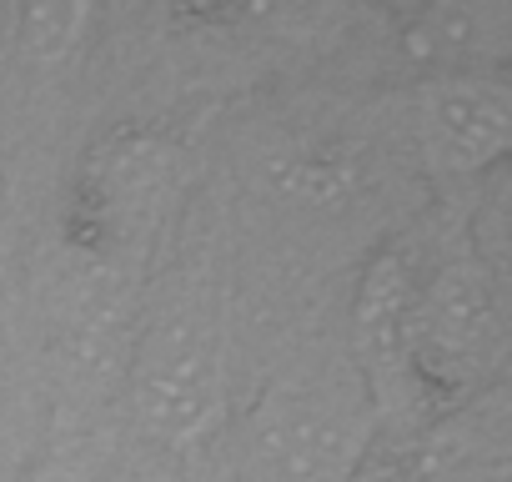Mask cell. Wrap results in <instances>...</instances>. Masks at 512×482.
<instances>
[{
    "instance_id": "6",
    "label": "cell",
    "mask_w": 512,
    "mask_h": 482,
    "mask_svg": "<svg viewBox=\"0 0 512 482\" xmlns=\"http://www.w3.org/2000/svg\"><path fill=\"white\" fill-rule=\"evenodd\" d=\"M91 21V6H51V11H26L21 16V46L36 61H61L81 41Z\"/></svg>"
},
{
    "instance_id": "4",
    "label": "cell",
    "mask_w": 512,
    "mask_h": 482,
    "mask_svg": "<svg viewBox=\"0 0 512 482\" xmlns=\"http://www.w3.org/2000/svg\"><path fill=\"white\" fill-rule=\"evenodd\" d=\"M417 252L377 247L357 277L352 297V372L372 417V442H412L442 412L427 397L412 357V302H417Z\"/></svg>"
},
{
    "instance_id": "1",
    "label": "cell",
    "mask_w": 512,
    "mask_h": 482,
    "mask_svg": "<svg viewBox=\"0 0 512 482\" xmlns=\"http://www.w3.org/2000/svg\"><path fill=\"white\" fill-rule=\"evenodd\" d=\"M412 357L437 412H457L467 402L497 397L507 332L497 307V267L482 257L477 236H457L417 272L412 302Z\"/></svg>"
},
{
    "instance_id": "3",
    "label": "cell",
    "mask_w": 512,
    "mask_h": 482,
    "mask_svg": "<svg viewBox=\"0 0 512 482\" xmlns=\"http://www.w3.org/2000/svg\"><path fill=\"white\" fill-rule=\"evenodd\" d=\"M367 447L362 392L332 377H282L241 422V482H347Z\"/></svg>"
},
{
    "instance_id": "5",
    "label": "cell",
    "mask_w": 512,
    "mask_h": 482,
    "mask_svg": "<svg viewBox=\"0 0 512 482\" xmlns=\"http://www.w3.org/2000/svg\"><path fill=\"white\" fill-rule=\"evenodd\" d=\"M422 156L447 181H482L507 161V91L497 76L437 71L417 91Z\"/></svg>"
},
{
    "instance_id": "7",
    "label": "cell",
    "mask_w": 512,
    "mask_h": 482,
    "mask_svg": "<svg viewBox=\"0 0 512 482\" xmlns=\"http://www.w3.org/2000/svg\"><path fill=\"white\" fill-rule=\"evenodd\" d=\"M347 482H432V477L417 467V457H412L407 447L372 442V447L362 452V462L352 467V477H347Z\"/></svg>"
},
{
    "instance_id": "2",
    "label": "cell",
    "mask_w": 512,
    "mask_h": 482,
    "mask_svg": "<svg viewBox=\"0 0 512 482\" xmlns=\"http://www.w3.org/2000/svg\"><path fill=\"white\" fill-rule=\"evenodd\" d=\"M131 412L171 452H201L226 422V332L206 287L171 292L131 357Z\"/></svg>"
}]
</instances>
